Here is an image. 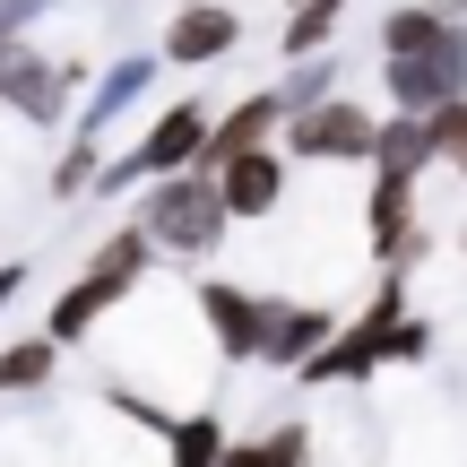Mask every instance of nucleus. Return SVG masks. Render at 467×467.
Returning <instances> with one entry per match:
<instances>
[{
	"label": "nucleus",
	"mask_w": 467,
	"mask_h": 467,
	"mask_svg": "<svg viewBox=\"0 0 467 467\" xmlns=\"http://www.w3.org/2000/svg\"><path fill=\"white\" fill-rule=\"evenodd\" d=\"M459 251H467V225H459Z\"/></svg>",
	"instance_id": "obj_29"
},
{
	"label": "nucleus",
	"mask_w": 467,
	"mask_h": 467,
	"mask_svg": "<svg viewBox=\"0 0 467 467\" xmlns=\"http://www.w3.org/2000/svg\"><path fill=\"white\" fill-rule=\"evenodd\" d=\"M285 9H295V0H285Z\"/></svg>",
	"instance_id": "obj_30"
},
{
	"label": "nucleus",
	"mask_w": 467,
	"mask_h": 467,
	"mask_svg": "<svg viewBox=\"0 0 467 467\" xmlns=\"http://www.w3.org/2000/svg\"><path fill=\"white\" fill-rule=\"evenodd\" d=\"M337 26H347V0H295L285 26H277V52L285 61H312V52L337 44Z\"/></svg>",
	"instance_id": "obj_19"
},
{
	"label": "nucleus",
	"mask_w": 467,
	"mask_h": 467,
	"mask_svg": "<svg viewBox=\"0 0 467 467\" xmlns=\"http://www.w3.org/2000/svg\"><path fill=\"white\" fill-rule=\"evenodd\" d=\"M451 9H459V17H467V0H451Z\"/></svg>",
	"instance_id": "obj_28"
},
{
	"label": "nucleus",
	"mask_w": 467,
	"mask_h": 467,
	"mask_svg": "<svg viewBox=\"0 0 467 467\" xmlns=\"http://www.w3.org/2000/svg\"><path fill=\"white\" fill-rule=\"evenodd\" d=\"M208 104L200 96H182V104H165V113L148 121V130L130 139V148L113 156V165L96 173V200H121V191H148V182H165V173H182V165H200V148H208Z\"/></svg>",
	"instance_id": "obj_4"
},
{
	"label": "nucleus",
	"mask_w": 467,
	"mask_h": 467,
	"mask_svg": "<svg viewBox=\"0 0 467 467\" xmlns=\"http://www.w3.org/2000/svg\"><path fill=\"white\" fill-rule=\"evenodd\" d=\"M225 416H217V407H191V416H173L165 424V467H217L225 459Z\"/></svg>",
	"instance_id": "obj_17"
},
{
	"label": "nucleus",
	"mask_w": 467,
	"mask_h": 467,
	"mask_svg": "<svg viewBox=\"0 0 467 467\" xmlns=\"http://www.w3.org/2000/svg\"><path fill=\"white\" fill-rule=\"evenodd\" d=\"M424 355H433V320L407 312V320H399V337H389V364H424Z\"/></svg>",
	"instance_id": "obj_24"
},
{
	"label": "nucleus",
	"mask_w": 467,
	"mask_h": 467,
	"mask_svg": "<svg viewBox=\"0 0 467 467\" xmlns=\"http://www.w3.org/2000/svg\"><path fill=\"white\" fill-rule=\"evenodd\" d=\"M285 148H243V156H225L217 165V191H225V217L234 225H260V217H277L285 208Z\"/></svg>",
	"instance_id": "obj_11"
},
{
	"label": "nucleus",
	"mask_w": 467,
	"mask_h": 467,
	"mask_svg": "<svg viewBox=\"0 0 467 467\" xmlns=\"http://www.w3.org/2000/svg\"><path fill=\"white\" fill-rule=\"evenodd\" d=\"M191 303H200V320H208V347H217L225 364H260L277 295H251V285H234V277H200V285H191Z\"/></svg>",
	"instance_id": "obj_8"
},
{
	"label": "nucleus",
	"mask_w": 467,
	"mask_h": 467,
	"mask_svg": "<svg viewBox=\"0 0 467 467\" xmlns=\"http://www.w3.org/2000/svg\"><path fill=\"white\" fill-rule=\"evenodd\" d=\"M277 130H285V96H277V87H251V96H234L225 113L208 121L200 173H217L225 156H243V148H277Z\"/></svg>",
	"instance_id": "obj_12"
},
{
	"label": "nucleus",
	"mask_w": 467,
	"mask_h": 467,
	"mask_svg": "<svg viewBox=\"0 0 467 467\" xmlns=\"http://www.w3.org/2000/svg\"><path fill=\"white\" fill-rule=\"evenodd\" d=\"M451 173H459V182H467V156H451Z\"/></svg>",
	"instance_id": "obj_27"
},
{
	"label": "nucleus",
	"mask_w": 467,
	"mask_h": 467,
	"mask_svg": "<svg viewBox=\"0 0 467 467\" xmlns=\"http://www.w3.org/2000/svg\"><path fill=\"white\" fill-rule=\"evenodd\" d=\"M52 372H61V347H52L44 329L9 337V347H0V399H35V389H52Z\"/></svg>",
	"instance_id": "obj_20"
},
{
	"label": "nucleus",
	"mask_w": 467,
	"mask_h": 467,
	"mask_svg": "<svg viewBox=\"0 0 467 467\" xmlns=\"http://www.w3.org/2000/svg\"><path fill=\"white\" fill-rule=\"evenodd\" d=\"M156 69H165V61H156V52H121L113 69H96V87H87V96H78V113H69V130L104 139V130H113V121H121V113H130V104H139V96H148V87H156Z\"/></svg>",
	"instance_id": "obj_13"
},
{
	"label": "nucleus",
	"mask_w": 467,
	"mask_h": 467,
	"mask_svg": "<svg viewBox=\"0 0 467 467\" xmlns=\"http://www.w3.org/2000/svg\"><path fill=\"white\" fill-rule=\"evenodd\" d=\"M234 44H243V17H234L225 0H191L182 17H165V35H156V61H165V69H217Z\"/></svg>",
	"instance_id": "obj_10"
},
{
	"label": "nucleus",
	"mask_w": 467,
	"mask_h": 467,
	"mask_svg": "<svg viewBox=\"0 0 467 467\" xmlns=\"http://www.w3.org/2000/svg\"><path fill=\"white\" fill-rule=\"evenodd\" d=\"M217 467H312V424H268V433L225 441Z\"/></svg>",
	"instance_id": "obj_18"
},
{
	"label": "nucleus",
	"mask_w": 467,
	"mask_h": 467,
	"mask_svg": "<svg viewBox=\"0 0 467 467\" xmlns=\"http://www.w3.org/2000/svg\"><path fill=\"white\" fill-rule=\"evenodd\" d=\"M451 96H467V17L441 35L433 52L381 61V104L389 113H433V104H451Z\"/></svg>",
	"instance_id": "obj_7"
},
{
	"label": "nucleus",
	"mask_w": 467,
	"mask_h": 467,
	"mask_svg": "<svg viewBox=\"0 0 467 467\" xmlns=\"http://www.w3.org/2000/svg\"><path fill=\"white\" fill-rule=\"evenodd\" d=\"M61 0H0V35H35Z\"/></svg>",
	"instance_id": "obj_25"
},
{
	"label": "nucleus",
	"mask_w": 467,
	"mask_h": 467,
	"mask_svg": "<svg viewBox=\"0 0 467 467\" xmlns=\"http://www.w3.org/2000/svg\"><path fill=\"white\" fill-rule=\"evenodd\" d=\"M416 173H372V191H364V243H372V260H389V268H416L424 251H433V234L416 225Z\"/></svg>",
	"instance_id": "obj_9"
},
{
	"label": "nucleus",
	"mask_w": 467,
	"mask_h": 467,
	"mask_svg": "<svg viewBox=\"0 0 467 467\" xmlns=\"http://www.w3.org/2000/svg\"><path fill=\"white\" fill-rule=\"evenodd\" d=\"M424 130H433V156H441V165H451V156H467V96L433 104V113H424Z\"/></svg>",
	"instance_id": "obj_23"
},
{
	"label": "nucleus",
	"mask_w": 467,
	"mask_h": 467,
	"mask_svg": "<svg viewBox=\"0 0 467 467\" xmlns=\"http://www.w3.org/2000/svg\"><path fill=\"white\" fill-rule=\"evenodd\" d=\"M96 173H104V139H87V130H69V148H61V165H52V200H87V191H96Z\"/></svg>",
	"instance_id": "obj_21"
},
{
	"label": "nucleus",
	"mask_w": 467,
	"mask_h": 467,
	"mask_svg": "<svg viewBox=\"0 0 467 467\" xmlns=\"http://www.w3.org/2000/svg\"><path fill=\"white\" fill-rule=\"evenodd\" d=\"M337 337V312H320V303H285L277 295V312H268V347H260V364L268 372H303L320 347Z\"/></svg>",
	"instance_id": "obj_14"
},
{
	"label": "nucleus",
	"mask_w": 467,
	"mask_h": 467,
	"mask_svg": "<svg viewBox=\"0 0 467 467\" xmlns=\"http://www.w3.org/2000/svg\"><path fill=\"white\" fill-rule=\"evenodd\" d=\"M139 225H148L156 260H208V251L234 234L217 173H200V165H182V173H165V182L139 191Z\"/></svg>",
	"instance_id": "obj_2"
},
{
	"label": "nucleus",
	"mask_w": 467,
	"mask_h": 467,
	"mask_svg": "<svg viewBox=\"0 0 467 467\" xmlns=\"http://www.w3.org/2000/svg\"><path fill=\"white\" fill-rule=\"evenodd\" d=\"M17 295H26V260H0V312H9Z\"/></svg>",
	"instance_id": "obj_26"
},
{
	"label": "nucleus",
	"mask_w": 467,
	"mask_h": 467,
	"mask_svg": "<svg viewBox=\"0 0 467 467\" xmlns=\"http://www.w3.org/2000/svg\"><path fill=\"white\" fill-rule=\"evenodd\" d=\"M78 87H87V69L78 61H44L26 35L0 52V113L35 121V130H61V121L78 113Z\"/></svg>",
	"instance_id": "obj_6"
},
{
	"label": "nucleus",
	"mask_w": 467,
	"mask_h": 467,
	"mask_svg": "<svg viewBox=\"0 0 467 467\" xmlns=\"http://www.w3.org/2000/svg\"><path fill=\"white\" fill-rule=\"evenodd\" d=\"M451 26H459L451 0H441V9H433V0H399L389 17H372V52H381V61H399V52H433Z\"/></svg>",
	"instance_id": "obj_15"
},
{
	"label": "nucleus",
	"mask_w": 467,
	"mask_h": 467,
	"mask_svg": "<svg viewBox=\"0 0 467 467\" xmlns=\"http://www.w3.org/2000/svg\"><path fill=\"white\" fill-rule=\"evenodd\" d=\"M277 96H285V113H303V104L337 96V61H329V52H312V61H295V78H285Z\"/></svg>",
	"instance_id": "obj_22"
},
{
	"label": "nucleus",
	"mask_w": 467,
	"mask_h": 467,
	"mask_svg": "<svg viewBox=\"0 0 467 467\" xmlns=\"http://www.w3.org/2000/svg\"><path fill=\"white\" fill-rule=\"evenodd\" d=\"M148 268H156V243H148V225H113V234H104V243H96V260H87L78 268V277H69L61 285V295H52V312H44V337H52V347H87V337H96L104 329V320H113L121 312V303H130L139 295V285H148Z\"/></svg>",
	"instance_id": "obj_1"
},
{
	"label": "nucleus",
	"mask_w": 467,
	"mask_h": 467,
	"mask_svg": "<svg viewBox=\"0 0 467 467\" xmlns=\"http://www.w3.org/2000/svg\"><path fill=\"white\" fill-rule=\"evenodd\" d=\"M372 130H381L372 104L320 96V104H303V113H285L277 148H285V165H372Z\"/></svg>",
	"instance_id": "obj_5"
},
{
	"label": "nucleus",
	"mask_w": 467,
	"mask_h": 467,
	"mask_svg": "<svg viewBox=\"0 0 467 467\" xmlns=\"http://www.w3.org/2000/svg\"><path fill=\"white\" fill-rule=\"evenodd\" d=\"M433 130H424V113H381V130H372V173H433Z\"/></svg>",
	"instance_id": "obj_16"
},
{
	"label": "nucleus",
	"mask_w": 467,
	"mask_h": 467,
	"mask_svg": "<svg viewBox=\"0 0 467 467\" xmlns=\"http://www.w3.org/2000/svg\"><path fill=\"white\" fill-rule=\"evenodd\" d=\"M399 320H407V268H389V277L372 285V303H364L355 320H337V337L295 372V381H303V389H355V381H372V372L389 364Z\"/></svg>",
	"instance_id": "obj_3"
}]
</instances>
